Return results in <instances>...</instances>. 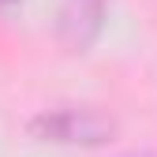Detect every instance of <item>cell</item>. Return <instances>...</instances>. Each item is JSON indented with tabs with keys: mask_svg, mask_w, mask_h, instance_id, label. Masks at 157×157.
Segmentation results:
<instances>
[{
	"mask_svg": "<svg viewBox=\"0 0 157 157\" xmlns=\"http://www.w3.org/2000/svg\"><path fill=\"white\" fill-rule=\"evenodd\" d=\"M45 135H52L56 142H101L105 124L94 116H78V112H60V116H45L41 120Z\"/></svg>",
	"mask_w": 157,
	"mask_h": 157,
	"instance_id": "1",
	"label": "cell"
},
{
	"mask_svg": "<svg viewBox=\"0 0 157 157\" xmlns=\"http://www.w3.org/2000/svg\"><path fill=\"white\" fill-rule=\"evenodd\" d=\"M0 4H11V0H0Z\"/></svg>",
	"mask_w": 157,
	"mask_h": 157,
	"instance_id": "2",
	"label": "cell"
}]
</instances>
